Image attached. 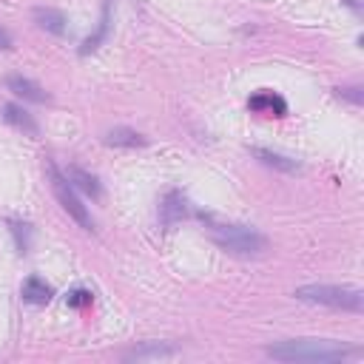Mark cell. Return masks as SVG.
<instances>
[{
    "mask_svg": "<svg viewBox=\"0 0 364 364\" xmlns=\"http://www.w3.org/2000/svg\"><path fill=\"white\" fill-rule=\"evenodd\" d=\"M264 353L276 361H310V364H330V361H344L355 353V347L350 344H338L330 338H284L276 341L270 347H264Z\"/></svg>",
    "mask_w": 364,
    "mask_h": 364,
    "instance_id": "1",
    "label": "cell"
},
{
    "mask_svg": "<svg viewBox=\"0 0 364 364\" xmlns=\"http://www.w3.org/2000/svg\"><path fill=\"white\" fill-rule=\"evenodd\" d=\"M208 233L222 250L233 256H259L267 250V239L256 228H247V225H228V222L208 219Z\"/></svg>",
    "mask_w": 364,
    "mask_h": 364,
    "instance_id": "2",
    "label": "cell"
},
{
    "mask_svg": "<svg viewBox=\"0 0 364 364\" xmlns=\"http://www.w3.org/2000/svg\"><path fill=\"white\" fill-rule=\"evenodd\" d=\"M299 301L307 304H321L333 310H347V313H361L364 310V293L361 287H347V284H301L293 293Z\"/></svg>",
    "mask_w": 364,
    "mask_h": 364,
    "instance_id": "3",
    "label": "cell"
},
{
    "mask_svg": "<svg viewBox=\"0 0 364 364\" xmlns=\"http://www.w3.org/2000/svg\"><path fill=\"white\" fill-rule=\"evenodd\" d=\"M46 173H48V185H51V191H54L60 208H63L82 230H94V219H91V213H88V208L82 205V199L77 196V191H74V185L68 182V176H65L54 162H46Z\"/></svg>",
    "mask_w": 364,
    "mask_h": 364,
    "instance_id": "4",
    "label": "cell"
},
{
    "mask_svg": "<svg viewBox=\"0 0 364 364\" xmlns=\"http://www.w3.org/2000/svg\"><path fill=\"white\" fill-rule=\"evenodd\" d=\"M6 88H9L11 94H17L20 100H26V102L43 105V102L51 100L43 85H37L34 80H28V77H23V74H9V77H6Z\"/></svg>",
    "mask_w": 364,
    "mask_h": 364,
    "instance_id": "5",
    "label": "cell"
},
{
    "mask_svg": "<svg viewBox=\"0 0 364 364\" xmlns=\"http://www.w3.org/2000/svg\"><path fill=\"white\" fill-rule=\"evenodd\" d=\"M185 216H188V202H185L182 191H168L162 196V202H159V219H162V225L165 228H173Z\"/></svg>",
    "mask_w": 364,
    "mask_h": 364,
    "instance_id": "6",
    "label": "cell"
},
{
    "mask_svg": "<svg viewBox=\"0 0 364 364\" xmlns=\"http://www.w3.org/2000/svg\"><path fill=\"white\" fill-rule=\"evenodd\" d=\"M31 17H34L37 28H43V31H48V34H54V37H63L65 28H68V17H65L60 9H51V6H37V9L31 11Z\"/></svg>",
    "mask_w": 364,
    "mask_h": 364,
    "instance_id": "7",
    "label": "cell"
},
{
    "mask_svg": "<svg viewBox=\"0 0 364 364\" xmlns=\"http://www.w3.org/2000/svg\"><path fill=\"white\" fill-rule=\"evenodd\" d=\"M247 108L256 111V114H273V117H284L287 114V102L276 94V91H256L250 100H247Z\"/></svg>",
    "mask_w": 364,
    "mask_h": 364,
    "instance_id": "8",
    "label": "cell"
},
{
    "mask_svg": "<svg viewBox=\"0 0 364 364\" xmlns=\"http://www.w3.org/2000/svg\"><path fill=\"white\" fill-rule=\"evenodd\" d=\"M3 119H6L11 128L23 131L26 136H37V134H40V125L34 122V117H31L23 105H17V102H6V105H3Z\"/></svg>",
    "mask_w": 364,
    "mask_h": 364,
    "instance_id": "9",
    "label": "cell"
},
{
    "mask_svg": "<svg viewBox=\"0 0 364 364\" xmlns=\"http://www.w3.org/2000/svg\"><path fill=\"white\" fill-rule=\"evenodd\" d=\"M65 176H68V182L74 185V191H82V193L91 196V199H100V196H102V185H100V179H97L94 173H88V171L71 165V168L65 171Z\"/></svg>",
    "mask_w": 364,
    "mask_h": 364,
    "instance_id": "10",
    "label": "cell"
},
{
    "mask_svg": "<svg viewBox=\"0 0 364 364\" xmlns=\"http://www.w3.org/2000/svg\"><path fill=\"white\" fill-rule=\"evenodd\" d=\"M20 296H23V301H28V304H48L51 296H54V290H51V284H48L46 279H40V276H28V279L23 282Z\"/></svg>",
    "mask_w": 364,
    "mask_h": 364,
    "instance_id": "11",
    "label": "cell"
},
{
    "mask_svg": "<svg viewBox=\"0 0 364 364\" xmlns=\"http://www.w3.org/2000/svg\"><path fill=\"white\" fill-rule=\"evenodd\" d=\"M250 154H253L259 162H264L267 168H276V171H284V173H299V171H301V165H299L296 159L282 156V154H276V151H267V148H250Z\"/></svg>",
    "mask_w": 364,
    "mask_h": 364,
    "instance_id": "12",
    "label": "cell"
},
{
    "mask_svg": "<svg viewBox=\"0 0 364 364\" xmlns=\"http://www.w3.org/2000/svg\"><path fill=\"white\" fill-rule=\"evenodd\" d=\"M176 353H179V350H176V347H171V344L148 341V344H142V347L128 350V353H125V358H128V361H145V358H171V355H176Z\"/></svg>",
    "mask_w": 364,
    "mask_h": 364,
    "instance_id": "13",
    "label": "cell"
},
{
    "mask_svg": "<svg viewBox=\"0 0 364 364\" xmlns=\"http://www.w3.org/2000/svg\"><path fill=\"white\" fill-rule=\"evenodd\" d=\"M105 142H108V145H117V148H139V145H145L148 139H145L139 131H134V128H114V131H108Z\"/></svg>",
    "mask_w": 364,
    "mask_h": 364,
    "instance_id": "14",
    "label": "cell"
},
{
    "mask_svg": "<svg viewBox=\"0 0 364 364\" xmlns=\"http://www.w3.org/2000/svg\"><path fill=\"white\" fill-rule=\"evenodd\" d=\"M108 20H111V0H102V17H100V26H97V31L82 43V48H80V54H88V51H94L105 37H108Z\"/></svg>",
    "mask_w": 364,
    "mask_h": 364,
    "instance_id": "15",
    "label": "cell"
},
{
    "mask_svg": "<svg viewBox=\"0 0 364 364\" xmlns=\"http://www.w3.org/2000/svg\"><path fill=\"white\" fill-rule=\"evenodd\" d=\"M9 228H11V233H14L17 250H20V253H28V250H31V225H28V222H17V219H9Z\"/></svg>",
    "mask_w": 364,
    "mask_h": 364,
    "instance_id": "16",
    "label": "cell"
},
{
    "mask_svg": "<svg viewBox=\"0 0 364 364\" xmlns=\"http://www.w3.org/2000/svg\"><path fill=\"white\" fill-rule=\"evenodd\" d=\"M91 301H94V293L85 290V287H77V290H71V293L65 296V304H68V307H88Z\"/></svg>",
    "mask_w": 364,
    "mask_h": 364,
    "instance_id": "17",
    "label": "cell"
},
{
    "mask_svg": "<svg viewBox=\"0 0 364 364\" xmlns=\"http://www.w3.org/2000/svg\"><path fill=\"white\" fill-rule=\"evenodd\" d=\"M338 97L350 100L353 105H361V88H358V85H347V88H338Z\"/></svg>",
    "mask_w": 364,
    "mask_h": 364,
    "instance_id": "18",
    "label": "cell"
},
{
    "mask_svg": "<svg viewBox=\"0 0 364 364\" xmlns=\"http://www.w3.org/2000/svg\"><path fill=\"white\" fill-rule=\"evenodd\" d=\"M14 46V40H11V34L6 31V28H0V51H6V48H11Z\"/></svg>",
    "mask_w": 364,
    "mask_h": 364,
    "instance_id": "19",
    "label": "cell"
}]
</instances>
